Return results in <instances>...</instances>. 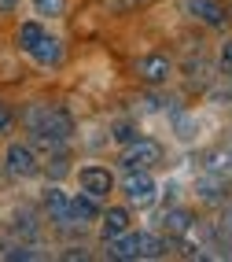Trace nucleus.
Masks as SVG:
<instances>
[{
	"instance_id": "15",
	"label": "nucleus",
	"mask_w": 232,
	"mask_h": 262,
	"mask_svg": "<svg viewBox=\"0 0 232 262\" xmlns=\"http://www.w3.org/2000/svg\"><path fill=\"white\" fill-rule=\"evenodd\" d=\"M33 11L44 19H56V15H63V0H33Z\"/></svg>"
},
{
	"instance_id": "21",
	"label": "nucleus",
	"mask_w": 232,
	"mask_h": 262,
	"mask_svg": "<svg viewBox=\"0 0 232 262\" xmlns=\"http://www.w3.org/2000/svg\"><path fill=\"white\" fill-rule=\"evenodd\" d=\"M225 233L232 236V207H228V211H225Z\"/></svg>"
},
{
	"instance_id": "16",
	"label": "nucleus",
	"mask_w": 232,
	"mask_h": 262,
	"mask_svg": "<svg viewBox=\"0 0 232 262\" xmlns=\"http://www.w3.org/2000/svg\"><path fill=\"white\" fill-rule=\"evenodd\" d=\"M114 141H118V144H129V141H136V129L129 126V122H118V126H114Z\"/></svg>"
},
{
	"instance_id": "11",
	"label": "nucleus",
	"mask_w": 232,
	"mask_h": 262,
	"mask_svg": "<svg viewBox=\"0 0 232 262\" xmlns=\"http://www.w3.org/2000/svg\"><path fill=\"white\" fill-rule=\"evenodd\" d=\"M163 255V240L151 233H136V258H158Z\"/></svg>"
},
{
	"instance_id": "17",
	"label": "nucleus",
	"mask_w": 232,
	"mask_h": 262,
	"mask_svg": "<svg viewBox=\"0 0 232 262\" xmlns=\"http://www.w3.org/2000/svg\"><path fill=\"white\" fill-rule=\"evenodd\" d=\"M199 196H203V200H221V181H214V185L203 181V185H199Z\"/></svg>"
},
{
	"instance_id": "4",
	"label": "nucleus",
	"mask_w": 232,
	"mask_h": 262,
	"mask_svg": "<svg viewBox=\"0 0 232 262\" xmlns=\"http://www.w3.org/2000/svg\"><path fill=\"white\" fill-rule=\"evenodd\" d=\"M111 173H107L103 166H85L81 170V192H88V196H107V192H111Z\"/></svg>"
},
{
	"instance_id": "10",
	"label": "nucleus",
	"mask_w": 232,
	"mask_h": 262,
	"mask_svg": "<svg viewBox=\"0 0 232 262\" xmlns=\"http://www.w3.org/2000/svg\"><path fill=\"white\" fill-rule=\"evenodd\" d=\"M126 225H129V214H126V207H111V211L103 214V233H107V236H118V233H126Z\"/></svg>"
},
{
	"instance_id": "20",
	"label": "nucleus",
	"mask_w": 232,
	"mask_h": 262,
	"mask_svg": "<svg viewBox=\"0 0 232 262\" xmlns=\"http://www.w3.org/2000/svg\"><path fill=\"white\" fill-rule=\"evenodd\" d=\"M11 258H33V251H26V248H15V251H8Z\"/></svg>"
},
{
	"instance_id": "22",
	"label": "nucleus",
	"mask_w": 232,
	"mask_h": 262,
	"mask_svg": "<svg viewBox=\"0 0 232 262\" xmlns=\"http://www.w3.org/2000/svg\"><path fill=\"white\" fill-rule=\"evenodd\" d=\"M15 4H19V0H0V11H11Z\"/></svg>"
},
{
	"instance_id": "8",
	"label": "nucleus",
	"mask_w": 232,
	"mask_h": 262,
	"mask_svg": "<svg viewBox=\"0 0 232 262\" xmlns=\"http://www.w3.org/2000/svg\"><path fill=\"white\" fill-rule=\"evenodd\" d=\"M88 218H96V196L81 192L78 200H70V222H88Z\"/></svg>"
},
{
	"instance_id": "6",
	"label": "nucleus",
	"mask_w": 232,
	"mask_h": 262,
	"mask_svg": "<svg viewBox=\"0 0 232 262\" xmlns=\"http://www.w3.org/2000/svg\"><path fill=\"white\" fill-rule=\"evenodd\" d=\"M188 8L199 15L203 23H210V26H221L225 23V8L218 4V0H188Z\"/></svg>"
},
{
	"instance_id": "2",
	"label": "nucleus",
	"mask_w": 232,
	"mask_h": 262,
	"mask_svg": "<svg viewBox=\"0 0 232 262\" xmlns=\"http://www.w3.org/2000/svg\"><path fill=\"white\" fill-rule=\"evenodd\" d=\"M126 196H129V203H151L155 196H158V188H155V178L148 170H129L126 173Z\"/></svg>"
},
{
	"instance_id": "3",
	"label": "nucleus",
	"mask_w": 232,
	"mask_h": 262,
	"mask_svg": "<svg viewBox=\"0 0 232 262\" xmlns=\"http://www.w3.org/2000/svg\"><path fill=\"white\" fill-rule=\"evenodd\" d=\"M4 166H8V173H15V178H30V173H37V159H33V151L22 148V144L8 148Z\"/></svg>"
},
{
	"instance_id": "1",
	"label": "nucleus",
	"mask_w": 232,
	"mask_h": 262,
	"mask_svg": "<svg viewBox=\"0 0 232 262\" xmlns=\"http://www.w3.org/2000/svg\"><path fill=\"white\" fill-rule=\"evenodd\" d=\"M158 155H163V151H158V144L155 141H140V137H136V141H129L126 148H122V170H148L151 163H158Z\"/></svg>"
},
{
	"instance_id": "14",
	"label": "nucleus",
	"mask_w": 232,
	"mask_h": 262,
	"mask_svg": "<svg viewBox=\"0 0 232 262\" xmlns=\"http://www.w3.org/2000/svg\"><path fill=\"white\" fill-rule=\"evenodd\" d=\"M19 37H22V48H26V52H33V48H37V41L44 37V30H41L37 23H26V26L19 30Z\"/></svg>"
},
{
	"instance_id": "5",
	"label": "nucleus",
	"mask_w": 232,
	"mask_h": 262,
	"mask_svg": "<svg viewBox=\"0 0 232 262\" xmlns=\"http://www.w3.org/2000/svg\"><path fill=\"white\" fill-rule=\"evenodd\" d=\"M140 78H144V81H166L170 78V59L166 56H144V59H140Z\"/></svg>"
},
{
	"instance_id": "19",
	"label": "nucleus",
	"mask_w": 232,
	"mask_h": 262,
	"mask_svg": "<svg viewBox=\"0 0 232 262\" xmlns=\"http://www.w3.org/2000/svg\"><path fill=\"white\" fill-rule=\"evenodd\" d=\"M221 67H225V71H232V41L221 48Z\"/></svg>"
},
{
	"instance_id": "13",
	"label": "nucleus",
	"mask_w": 232,
	"mask_h": 262,
	"mask_svg": "<svg viewBox=\"0 0 232 262\" xmlns=\"http://www.w3.org/2000/svg\"><path fill=\"white\" fill-rule=\"evenodd\" d=\"M163 222H166L170 233H188V229H192V214H188V211H166Z\"/></svg>"
},
{
	"instance_id": "18",
	"label": "nucleus",
	"mask_w": 232,
	"mask_h": 262,
	"mask_svg": "<svg viewBox=\"0 0 232 262\" xmlns=\"http://www.w3.org/2000/svg\"><path fill=\"white\" fill-rule=\"evenodd\" d=\"M8 126H11V111L0 103V133H8Z\"/></svg>"
},
{
	"instance_id": "12",
	"label": "nucleus",
	"mask_w": 232,
	"mask_h": 262,
	"mask_svg": "<svg viewBox=\"0 0 232 262\" xmlns=\"http://www.w3.org/2000/svg\"><path fill=\"white\" fill-rule=\"evenodd\" d=\"M30 56L41 59V63H56V59H59V41H56V37H41L37 48H33Z\"/></svg>"
},
{
	"instance_id": "9",
	"label": "nucleus",
	"mask_w": 232,
	"mask_h": 262,
	"mask_svg": "<svg viewBox=\"0 0 232 262\" xmlns=\"http://www.w3.org/2000/svg\"><path fill=\"white\" fill-rule=\"evenodd\" d=\"M107 255H111V258H136V236H129V233L111 236V248H107Z\"/></svg>"
},
{
	"instance_id": "7",
	"label": "nucleus",
	"mask_w": 232,
	"mask_h": 262,
	"mask_svg": "<svg viewBox=\"0 0 232 262\" xmlns=\"http://www.w3.org/2000/svg\"><path fill=\"white\" fill-rule=\"evenodd\" d=\"M44 207H48V214L56 218V222H70V200H66V192L59 188H48V196H44Z\"/></svg>"
}]
</instances>
